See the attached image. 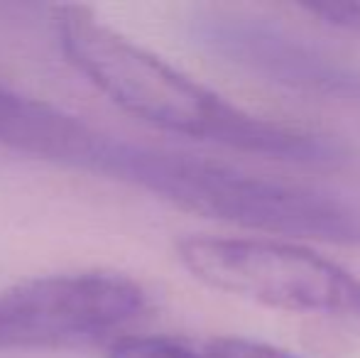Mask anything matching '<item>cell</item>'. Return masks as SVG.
Wrapping results in <instances>:
<instances>
[{
	"instance_id": "cell-1",
	"label": "cell",
	"mask_w": 360,
	"mask_h": 358,
	"mask_svg": "<svg viewBox=\"0 0 360 358\" xmlns=\"http://www.w3.org/2000/svg\"><path fill=\"white\" fill-rule=\"evenodd\" d=\"M67 59L118 108L160 130L240 153L311 167L348 162V148L311 130L282 125L228 103L165 59L125 39L84 5L54 10Z\"/></svg>"
},
{
	"instance_id": "cell-2",
	"label": "cell",
	"mask_w": 360,
	"mask_h": 358,
	"mask_svg": "<svg viewBox=\"0 0 360 358\" xmlns=\"http://www.w3.org/2000/svg\"><path fill=\"white\" fill-rule=\"evenodd\" d=\"M98 174L145 189L189 214L262 234L360 248V204L316 186L179 150L115 140Z\"/></svg>"
},
{
	"instance_id": "cell-3",
	"label": "cell",
	"mask_w": 360,
	"mask_h": 358,
	"mask_svg": "<svg viewBox=\"0 0 360 358\" xmlns=\"http://www.w3.org/2000/svg\"><path fill=\"white\" fill-rule=\"evenodd\" d=\"M181 265L211 290L297 314L360 321V280L333 260L272 238L186 236Z\"/></svg>"
},
{
	"instance_id": "cell-4",
	"label": "cell",
	"mask_w": 360,
	"mask_h": 358,
	"mask_svg": "<svg viewBox=\"0 0 360 358\" xmlns=\"http://www.w3.org/2000/svg\"><path fill=\"white\" fill-rule=\"evenodd\" d=\"M147 312V292L110 270L39 275L0 290V349H79L115 341Z\"/></svg>"
},
{
	"instance_id": "cell-5",
	"label": "cell",
	"mask_w": 360,
	"mask_h": 358,
	"mask_svg": "<svg viewBox=\"0 0 360 358\" xmlns=\"http://www.w3.org/2000/svg\"><path fill=\"white\" fill-rule=\"evenodd\" d=\"M196 39L211 54L277 87L360 106V72L265 18L206 15Z\"/></svg>"
},
{
	"instance_id": "cell-6",
	"label": "cell",
	"mask_w": 360,
	"mask_h": 358,
	"mask_svg": "<svg viewBox=\"0 0 360 358\" xmlns=\"http://www.w3.org/2000/svg\"><path fill=\"white\" fill-rule=\"evenodd\" d=\"M110 135L0 82V148L98 172Z\"/></svg>"
},
{
	"instance_id": "cell-7",
	"label": "cell",
	"mask_w": 360,
	"mask_h": 358,
	"mask_svg": "<svg viewBox=\"0 0 360 358\" xmlns=\"http://www.w3.org/2000/svg\"><path fill=\"white\" fill-rule=\"evenodd\" d=\"M108 358H226L218 339H186L172 334L118 336L110 341Z\"/></svg>"
},
{
	"instance_id": "cell-8",
	"label": "cell",
	"mask_w": 360,
	"mask_h": 358,
	"mask_svg": "<svg viewBox=\"0 0 360 358\" xmlns=\"http://www.w3.org/2000/svg\"><path fill=\"white\" fill-rule=\"evenodd\" d=\"M304 13L346 32H360V3H309Z\"/></svg>"
},
{
	"instance_id": "cell-9",
	"label": "cell",
	"mask_w": 360,
	"mask_h": 358,
	"mask_svg": "<svg viewBox=\"0 0 360 358\" xmlns=\"http://www.w3.org/2000/svg\"><path fill=\"white\" fill-rule=\"evenodd\" d=\"M221 346L226 358H297L289 351L260 344V341L236 339V336H221Z\"/></svg>"
}]
</instances>
